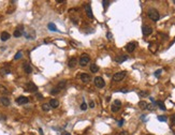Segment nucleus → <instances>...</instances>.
Returning <instances> with one entry per match:
<instances>
[{
  "label": "nucleus",
  "instance_id": "1",
  "mask_svg": "<svg viewBox=\"0 0 175 135\" xmlns=\"http://www.w3.org/2000/svg\"><path fill=\"white\" fill-rule=\"evenodd\" d=\"M147 15H148V17L150 18L153 22H158L160 18L159 12H158L156 9H149L148 12H147Z\"/></svg>",
  "mask_w": 175,
  "mask_h": 135
},
{
  "label": "nucleus",
  "instance_id": "2",
  "mask_svg": "<svg viewBox=\"0 0 175 135\" xmlns=\"http://www.w3.org/2000/svg\"><path fill=\"white\" fill-rule=\"evenodd\" d=\"M66 85H67V82H66V81H61V82H59L58 85H57V86L55 87V88L53 89L52 91H50V93H52V94H57V93H59L61 90H62V89H64Z\"/></svg>",
  "mask_w": 175,
  "mask_h": 135
},
{
  "label": "nucleus",
  "instance_id": "3",
  "mask_svg": "<svg viewBox=\"0 0 175 135\" xmlns=\"http://www.w3.org/2000/svg\"><path fill=\"white\" fill-rule=\"evenodd\" d=\"M126 76V71H121V72H117L113 75V81L114 82H120L125 78Z\"/></svg>",
  "mask_w": 175,
  "mask_h": 135
},
{
  "label": "nucleus",
  "instance_id": "4",
  "mask_svg": "<svg viewBox=\"0 0 175 135\" xmlns=\"http://www.w3.org/2000/svg\"><path fill=\"white\" fill-rule=\"evenodd\" d=\"M89 62H90V57H89L87 54H83L82 57H81V59H80V65H82V67H85V65Z\"/></svg>",
  "mask_w": 175,
  "mask_h": 135
},
{
  "label": "nucleus",
  "instance_id": "5",
  "mask_svg": "<svg viewBox=\"0 0 175 135\" xmlns=\"http://www.w3.org/2000/svg\"><path fill=\"white\" fill-rule=\"evenodd\" d=\"M95 85H96V87H98V88H103V87L105 86V82L102 77L97 76L95 78Z\"/></svg>",
  "mask_w": 175,
  "mask_h": 135
},
{
  "label": "nucleus",
  "instance_id": "6",
  "mask_svg": "<svg viewBox=\"0 0 175 135\" xmlns=\"http://www.w3.org/2000/svg\"><path fill=\"white\" fill-rule=\"evenodd\" d=\"M37 90H38V87L33 83H28L26 85V91H28V92H36Z\"/></svg>",
  "mask_w": 175,
  "mask_h": 135
},
{
  "label": "nucleus",
  "instance_id": "7",
  "mask_svg": "<svg viewBox=\"0 0 175 135\" xmlns=\"http://www.w3.org/2000/svg\"><path fill=\"white\" fill-rule=\"evenodd\" d=\"M29 102V99L27 97H24V95H20V97H18L17 99H16V103L19 105H23V104H27V103Z\"/></svg>",
  "mask_w": 175,
  "mask_h": 135
},
{
  "label": "nucleus",
  "instance_id": "8",
  "mask_svg": "<svg viewBox=\"0 0 175 135\" xmlns=\"http://www.w3.org/2000/svg\"><path fill=\"white\" fill-rule=\"evenodd\" d=\"M142 32H143L144 35H149V34H151V32H153V28L147 26V25H144L142 27Z\"/></svg>",
  "mask_w": 175,
  "mask_h": 135
},
{
  "label": "nucleus",
  "instance_id": "9",
  "mask_svg": "<svg viewBox=\"0 0 175 135\" xmlns=\"http://www.w3.org/2000/svg\"><path fill=\"white\" fill-rule=\"evenodd\" d=\"M85 11H86V14L89 18H94V14H93V10H91V6L89 3L85 4Z\"/></svg>",
  "mask_w": 175,
  "mask_h": 135
},
{
  "label": "nucleus",
  "instance_id": "10",
  "mask_svg": "<svg viewBox=\"0 0 175 135\" xmlns=\"http://www.w3.org/2000/svg\"><path fill=\"white\" fill-rule=\"evenodd\" d=\"M23 31H24V27L23 26H18L17 28L14 30V33H13V35L15 36V38H19L20 35L23 34Z\"/></svg>",
  "mask_w": 175,
  "mask_h": 135
},
{
  "label": "nucleus",
  "instance_id": "11",
  "mask_svg": "<svg viewBox=\"0 0 175 135\" xmlns=\"http://www.w3.org/2000/svg\"><path fill=\"white\" fill-rule=\"evenodd\" d=\"M135 43L134 42H130V43H128L127 45H126V49H127V52L128 53H132V52H134V49H135Z\"/></svg>",
  "mask_w": 175,
  "mask_h": 135
},
{
  "label": "nucleus",
  "instance_id": "12",
  "mask_svg": "<svg viewBox=\"0 0 175 135\" xmlns=\"http://www.w3.org/2000/svg\"><path fill=\"white\" fill-rule=\"evenodd\" d=\"M128 59V57L126 56V55H118V56L115 58V61H116L117 63H123L124 61H126Z\"/></svg>",
  "mask_w": 175,
  "mask_h": 135
},
{
  "label": "nucleus",
  "instance_id": "13",
  "mask_svg": "<svg viewBox=\"0 0 175 135\" xmlns=\"http://www.w3.org/2000/svg\"><path fill=\"white\" fill-rule=\"evenodd\" d=\"M23 68H24V71L27 73V74H30V73L32 72V68H31V65H29V63L25 62L24 65H23Z\"/></svg>",
  "mask_w": 175,
  "mask_h": 135
},
{
  "label": "nucleus",
  "instance_id": "14",
  "mask_svg": "<svg viewBox=\"0 0 175 135\" xmlns=\"http://www.w3.org/2000/svg\"><path fill=\"white\" fill-rule=\"evenodd\" d=\"M0 104H2L3 106H9L10 105V100L6 97H1L0 98Z\"/></svg>",
  "mask_w": 175,
  "mask_h": 135
},
{
  "label": "nucleus",
  "instance_id": "15",
  "mask_svg": "<svg viewBox=\"0 0 175 135\" xmlns=\"http://www.w3.org/2000/svg\"><path fill=\"white\" fill-rule=\"evenodd\" d=\"M10 33L9 32H6V31H3V32H1V34H0V39H1V41H8L9 39H10Z\"/></svg>",
  "mask_w": 175,
  "mask_h": 135
},
{
  "label": "nucleus",
  "instance_id": "16",
  "mask_svg": "<svg viewBox=\"0 0 175 135\" xmlns=\"http://www.w3.org/2000/svg\"><path fill=\"white\" fill-rule=\"evenodd\" d=\"M81 81L83 82V83H87V82L90 81V75L86 74V73H83L82 75H81Z\"/></svg>",
  "mask_w": 175,
  "mask_h": 135
},
{
  "label": "nucleus",
  "instance_id": "17",
  "mask_svg": "<svg viewBox=\"0 0 175 135\" xmlns=\"http://www.w3.org/2000/svg\"><path fill=\"white\" fill-rule=\"evenodd\" d=\"M58 105H59V102L57 101L56 99H52L50 101V106L53 107V108H57V107H58Z\"/></svg>",
  "mask_w": 175,
  "mask_h": 135
},
{
  "label": "nucleus",
  "instance_id": "18",
  "mask_svg": "<svg viewBox=\"0 0 175 135\" xmlns=\"http://www.w3.org/2000/svg\"><path fill=\"white\" fill-rule=\"evenodd\" d=\"M68 65H69V68H71V69L75 68V65H76V59H75L74 57L71 58L70 60H69V62H68Z\"/></svg>",
  "mask_w": 175,
  "mask_h": 135
},
{
  "label": "nucleus",
  "instance_id": "19",
  "mask_svg": "<svg viewBox=\"0 0 175 135\" xmlns=\"http://www.w3.org/2000/svg\"><path fill=\"white\" fill-rule=\"evenodd\" d=\"M47 28L50 29V31H58V29H57V27L55 26L54 23H48V24H47Z\"/></svg>",
  "mask_w": 175,
  "mask_h": 135
},
{
  "label": "nucleus",
  "instance_id": "20",
  "mask_svg": "<svg viewBox=\"0 0 175 135\" xmlns=\"http://www.w3.org/2000/svg\"><path fill=\"white\" fill-rule=\"evenodd\" d=\"M99 71V67L96 65V63H91L90 65V72L91 73H97Z\"/></svg>",
  "mask_w": 175,
  "mask_h": 135
},
{
  "label": "nucleus",
  "instance_id": "21",
  "mask_svg": "<svg viewBox=\"0 0 175 135\" xmlns=\"http://www.w3.org/2000/svg\"><path fill=\"white\" fill-rule=\"evenodd\" d=\"M139 106L141 109H147V106H148V104H147L146 101H140L139 102Z\"/></svg>",
  "mask_w": 175,
  "mask_h": 135
},
{
  "label": "nucleus",
  "instance_id": "22",
  "mask_svg": "<svg viewBox=\"0 0 175 135\" xmlns=\"http://www.w3.org/2000/svg\"><path fill=\"white\" fill-rule=\"evenodd\" d=\"M156 104L158 105V107H159L161 111H167V107H165L164 103H163L162 101H158V102H156Z\"/></svg>",
  "mask_w": 175,
  "mask_h": 135
},
{
  "label": "nucleus",
  "instance_id": "23",
  "mask_svg": "<svg viewBox=\"0 0 175 135\" xmlns=\"http://www.w3.org/2000/svg\"><path fill=\"white\" fill-rule=\"evenodd\" d=\"M157 48H158L157 44H154V43H150V44H149V49H150V52L155 53L156 51H157Z\"/></svg>",
  "mask_w": 175,
  "mask_h": 135
},
{
  "label": "nucleus",
  "instance_id": "24",
  "mask_svg": "<svg viewBox=\"0 0 175 135\" xmlns=\"http://www.w3.org/2000/svg\"><path fill=\"white\" fill-rule=\"evenodd\" d=\"M111 109H112V112H113V113H116V112H118L119 109H120V106H118V105H115V104H113L112 106H111Z\"/></svg>",
  "mask_w": 175,
  "mask_h": 135
},
{
  "label": "nucleus",
  "instance_id": "25",
  "mask_svg": "<svg viewBox=\"0 0 175 135\" xmlns=\"http://www.w3.org/2000/svg\"><path fill=\"white\" fill-rule=\"evenodd\" d=\"M22 57H23V53L19 51V52H17V53H16V55H15L14 59H15V60H18V59H20V58H22Z\"/></svg>",
  "mask_w": 175,
  "mask_h": 135
},
{
  "label": "nucleus",
  "instance_id": "26",
  "mask_svg": "<svg viewBox=\"0 0 175 135\" xmlns=\"http://www.w3.org/2000/svg\"><path fill=\"white\" fill-rule=\"evenodd\" d=\"M149 93H148V91H139V95L141 98H144V97H146V95H148Z\"/></svg>",
  "mask_w": 175,
  "mask_h": 135
},
{
  "label": "nucleus",
  "instance_id": "27",
  "mask_svg": "<svg viewBox=\"0 0 175 135\" xmlns=\"http://www.w3.org/2000/svg\"><path fill=\"white\" fill-rule=\"evenodd\" d=\"M42 109L44 112H48V111H50V105H48V104H43L42 105Z\"/></svg>",
  "mask_w": 175,
  "mask_h": 135
},
{
  "label": "nucleus",
  "instance_id": "28",
  "mask_svg": "<svg viewBox=\"0 0 175 135\" xmlns=\"http://www.w3.org/2000/svg\"><path fill=\"white\" fill-rule=\"evenodd\" d=\"M10 73V70L9 69H1V74H9Z\"/></svg>",
  "mask_w": 175,
  "mask_h": 135
},
{
  "label": "nucleus",
  "instance_id": "29",
  "mask_svg": "<svg viewBox=\"0 0 175 135\" xmlns=\"http://www.w3.org/2000/svg\"><path fill=\"white\" fill-rule=\"evenodd\" d=\"M81 109H82V111H86L87 109V104L85 102L82 103V105H81Z\"/></svg>",
  "mask_w": 175,
  "mask_h": 135
},
{
  "label": "nucleus",
  "instance_id": "30",
  "mask_svg": "<svg viewBox=\"0 0 175 135\" xmlns=\"http://www.w3.org/2000/svg\"><path fill=\"white\" fill-rule=\"evenodd\" d=\"M158 120L159 121H167L168 118L165 116H158Z\"/></svg>",
  "mask_w": 175,
  "mask_h": 135
},
{
  "label": "nucleus",
  "instance_id": "31",
  "mask_svg": "<svg viewBox=\"0 0 175 135\" xmlns=\"http://www.w3.org/2000/svg\"><path fill=\"white\" fill-rule=\"evenodd\" d=\"M161 73H162V70H161V69H159V70H157V71L155 72V76H156V77H159Z\"/></svg>",
  "mask_w": 175,
  "mask_h": 135
},
{
  "label": "nucleus",
  "instance_id": "32",
  "mask_svg": "<svg viewBox=\"0 0 175 135\" xmlns=\"http://www.w3.org/2000/svg\"><path fill=\"white\" fill-rule=\"evenodd\" d=\"M102 3H103V6H104V8H106V6L110 4V1H106V0H104V1H102Z\"/></svg>",
  "mask_w": 175,
  "mask_h": 135
},
{
  "label": "nucleus",
  "instance_id": "33",
  "mask_svg": "<svg viewBox=\"0 0 175 135\" xmlns=\"http://www.w3.org/2000/svg\"><path fill=\"white\" fill-rule=\"evenodd\" d=\"M114 104H115V105H118V106H121V102L119 101V100H115V101H114Z\"/></svg>",
  "mask_w": 175,
  "mask_h": 135
},
{
  "label": "nucleus",
  "instance_id": "34",
  "mask_svg": "<svg viewBox=\"0 0 175 135\" xmlns=\"http://www.w3.org/2000/svg\"><path fill=\"white\" fill-rule=\"evenodd\" d=\"M89 107H90V108H94V107H95V102H94V101L89 102Z\"/></svg>",
  "mask_w": 175,
  "mask_h": 135
},
{
  "label": "nucleus",
  "instance_id": "35",
  "mask_svg": "<svg viewBox=\"0 0 175 135\" xmlns=\"http://www.w3.org/2000/svg\"><path fill=\"white\" fill-rule=\"evenodd\" d=\"M171 121H172V124L173 125H175V114L173 116H172V119H171Z\"/></svg>",
  "mask_w": 175,
  "mask_h": 135
},
{
  "label": "nucleus",
  "instance_id": "36",
  "mask_svg": "<svg viewBox=\"0 0 175 135\" xmlns=\"http://www.w3.org/2000/svg\"><path fill=\"white\" fill-rule=\"evenodd\" d=\"M123 124H124V119H121V120L118 121V125H119V127H121Z\"/></svg>",
  "mask_w": 175,
  "mask_h": 135
},
{
  "label": "nucleus",
  "instance_id": "37",
  "mask_svg": "<svg viewBox=\"0 0 175 135\" xmlns=\"http://www.w3.org/2000/svg\"><path fill=\"white\" fill-rule=\"evenodd\" d=\"M106 36H107V39H112V38H113V35H112L111 32H107V33H106Z\"/></svg>",
  "mask_w": 175,
  "mask_h": 135
},
{
  "label": "nucleus",
  "instance_id": "38",
  "mask_svg": "<svg viewBox=\"0 0 175 135\" xmlns=\"http://www.w3.org/2000/svg\"><path fill=\"white\" fill-rule=\"evenodd\" d=\"M119 135H128V132L127 131H121L120 133H119Z\"/></svg>",
  "mask_w": 175,
  "mask_h": 135
},
{
  "label": "nucleus",
  "instance_id": "39",
  "mask_svg": "<svg viewBox=\"0 0 175 135\" xmlns=\"http://www.w3.org/2000/svg\"><path fill=\"white\" fill-rule=\"evenodd\" d=\"M61 135H71V134H70V133H68V132H63V133L61 134Z\"/></svg>",
  "mask_w": 175,
  "mask_h": 135
},
{
  "label": "nucleus",
  "instance_id": "40",
  "mask_svg": "<svg viewBox=\"0 0 175 135\" xmlns=\"http://www.w3.org/2000/svg\"><path fill=\"white\" fill-rule=\"evenodd\" d=\"M147 135H154V134H147Z\"/></svg>",
  "mask_w": 175,
  "mask_h": 135
}]
</instances>
